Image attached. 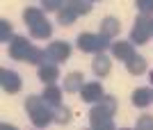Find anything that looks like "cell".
Returning a JSON list of instances; mask_svg holds the SVG:
<instances>
[{"mask_svg":"<svg viewBox=\"0 0 153 130\" xmlns=\"http://www.w3.org/2000/svg\"><path fill=\"white\" fill-rule=\"evenodd\" d=\"M151 37H153V18H151V14H142V16H137V21L133 25L130 41L142 46V44H146Z\"/></svg>","mask_w":153,"mask_h":130,"instance_id":"obj_4","label":"cell"},{"mask_svg":"<svg viewBox=\"0 0 153 130\" xmlns=\"http://www.w3.org/2000/svg\"><path fill=\"white\" fill-rule=\"evenodd\" d=\"M91 69H94V73L96 75H108L110 71H112V62H110V57H105L103 52H96V57H94V62H91Z\"/></svg>","mask_w":153,"mask_h":130,"instance_id":"obj_11","label":"cell"},{"mask_svg":"<svg viewBox=\"0 0 153 130\" xmlns=\"http://www.w3.org/2000/svg\"><path fill=\"white\" fill-rule=\"evenodd\" d=\"M32 50H34V46L27 41V37H14L9 44V57L19 59V62H27Z\"/></svg>","mask_w":153,"mask_h":130,"instance_id":"obj_5","label":"cell"},{"mask_svg":"<svg viewBox=\"0 0 153 130\" xmlns=\"http://www.w3.org/2000/svg\"><path fill=\"white\" fill-rule=\"evenodd\" d=\"M78 18V14L73 12V9H69V7L64 5L62 9L57 12V21H59V25H71V23H76Z\"/></svg>","mask_w":153,"mask_h":130,"instance_id":"obj_21","label":"cell"},{"mask_svg":"<svg viewBox=\"0 0 153 130\" xmlns=\"http://www.w3.org/2000/svg\"><path fill=\"white\" fill-rule=\"evenodd\" d=\"M130 100H133L135 107H149V105L153 103V91L149 89V87H140V89L133 91Z\"/></svg>","mask_w":153,"mask_h":130,"instance_id":"obj_10","label":"cell"},{"mask_svg":"<svg viewBox=\"0 0 153 130\" xmlns=\"http://www.w3.org/2000/svg\"><path fill=\"white\" fill-rule=\"evenodd\" d=\"M149 78H151V82H153V71H151V75H149Z\"/></svg>","mask_w":153,"mask_h":130,"instance_id":"obj_26","label":"cell"},{"mask_svg":"<svg viewBox=\"0 0 153 130\" xmlns=\"http://www.w3.org/2000/svg\"><path fill=\"white\" fill-rule=\"evenodd\" d=\"M46 55H48V59L55 62V64L66 62V59L71 57V46L66 44V41H53V44H48V48H46Z\"/></svg>","mask_w":153,"mask_h":130,"instance_id":"obj_6","label":"cell"},{"mask_svg":"<svg viewBox=\"0 0 153 130\" xmlns=\"http://www.w3.org/2000/svg\"><path fill=\"white\" fill-rule=\"evenodd\" d=\"M0 85H2V89H5L7 94H19L21 87H23V82H21V75L16 71L2 69V71H0Z\"/></svg>","mask_w":153,"mask_h":130,"instance_id":"obj_7","label":"cell"},{"mask_svg":"<svg viewBox=\"0 0 153 130\" xmlns=\"http://www.w3.org/2000/svg\"><path fill=\"white\" fill-rule=\"evenodd\" d=\"M64 5L69 7V9H73L78 16H80V14H89L91 12V0H66Z\"/></svg>","mask_w":153,"mask_h":130,"instance_id":"obj_19","label":"cell"},{"mask_svg":"<svg viewBox=\"0 0 153 130\" xmlns=\"http://www.w3.org/2000/svg\"><path fill=\"white\" fill-rule=\"evenodd\" d=\"M53 119H55V123L66 126V123H71L73 114H71V110L66 105H57V107H53Z\"/></svg>","mask_w":153,"mask_h":130,"instance_id":"obj_18","label":"cell"},{"mask_svg":"<svg viewBox=\"0 0 153 130\" xmlns=\"http://www.w3.org/2000/svg\"><path fill=\"white\" fill-rule=\"evenodd\" d=\"M78 48L82 52H103L105 48L110 46V37H105V34H94V32H82V34H78Z\"/></svg>","mask_w":153,"mask_h":130,"instance_id":"obj_3","label":"cell"},{"mask_svg":"<svg viewBox=\"0 0 153 130\" xmlns=\"http://www.w3.org/2000/svg\"><path fill=\"white\" fill-rule=\"evenodd\" d=\"M30 34L34 37V39H48V37L53 34V25H51L46 18H41L39 23L30 25Z\"/></svg>","mask_w":153,"mask_h":130,"instance_id":"obj_14","label":"cell"},{"mask_svg":"<svg viewBox=\"0 0 153 130\" xmlns=\"http://www.w3.org/2000/svg\"><path fill=\"white\" fill-rule=\"evenodd\" d=\"M135 5L142 14H153V0H135Z\"/></svg>","mask_w":153,"mask_h":130,"instance_id":"obj_25","label":"cell"},{"mask_svg":"<svg viewBox=\"0 0 153 130\" xmlns=\"http://www.w3.org/2000/svg\"><path fill=\"white\" fill-rule=\"evenodd\" d=\"M12 32H14V27H12V23L9 21H0V41H5V44H12Z\"/></svg>","mask_w":153,"mask_h":130,"instance_id":"obj_22","label":"cell"},{"mask_svg":"<svg viewBox=\"0 0 153 130\" xmlns=\"http://www.w3.org/2000/svg\"><path fill=\"white\" fill-rule=\"evenodd\" d=\"M85 85V80H82V73H69L66 78H64V91H69V94H76V91H80Z\"/></svg>","mask_w":153,"mask_h":130,"instance_id":"obj_13","label":"cell"},{"mask_svg":"<svg viewBox=\"0 0 153 130\" xmlns=\"http://www.w3.org/2000/svg\"><path fill=\"white\" fill-rule=\"evenodd\" d=\"M64 7V0H44L41 2V9L44 12H59Z\"/></svg>","mask_w":153,"mask_h":130,"instance_id":"obj_23","label":"cell"},{"mask_svg":"<svg viewBox=\"0 0 153 130\" xmlns=\"http://www.w3.org/2000/svg\"><path fill=\"white\" fill-rule=\"evenodd\" d=\"M126 69L130 75H142V73L146 71V59L142 57V55H133L130 59H126Z\"/></svg>","mask_w":153,"mask_h":130,"instance_id":"obj_16","label":"cell"},{"mask_svg":"<svg viewBox=\"0 0 153 130\" xmlns=\"http://www.w3.org/2000/svg\"><path fill=\"white\" fill-rule=\"evenodd\" d=\"M103 96H105V91H103L101 82H85L82 89H80V98L85 103H98Z\"/></svg>","mask_w":153,"mask_h":130,"instance_id":"obj_8","label":"cell"},{"mask_svg":"<svg viewBox=\"0 0 153 130\" xmlns=\"http://www.w3.org/2000/svg\"><path fill=\"white\" fill-rule=\"evenodd\" d=\"M59 78V69L55 62H44V64H39V80L44 82V85H53L55 80Z\"/></svg>","mask_w":153,"mask_h":130,"instance_id":"obj_9","label":"cell"},{"mask_svg":"<svg viewBox=\"0 0 153 130\" xmlns=\"http://www.w3.org/2000/svg\"><path fill=\"white\" fill-rule=\"evenodd\" d=\"M41 18H46V16H44V9H39V7H27L25 12H23V21H25L27 25H34Z\"/></svg>","mask_w":153,"mask_h":130,"instance_id":"obj_20","label":"cell"},{"mask_svg":"<svg viewBox=\"0 0 153 130\" xmlns=\"http://www.w3.org/2000/svg\"><path fill=\"white\" fill-rule=\"evenodd\" d=\"M25 110H27V114H30V119H32V123L37 126V128H46L48 123H53V121H55V119H53L51 105L44 100V96H27Z\"/></svg>","mask_w":153,"mask_h":130,"instance_id":"obj_2","label":"cell"},{"mask_svg":"<svg viewBox=\"0 0 153 130\" xmlns=\"http://www.w3.org/2000/svg\"><path fill=\"white\" fill-rule=\"evenodd\" d=\"M117 105H119V103H117L114 96H103L101 100L89 110L91 128H96V130H112V128H114L112 117H114V112H117Z\"/></svg>","mask_w":153,"mask_h":130,"instance_id":"obj_1","label":"cell"},{"mask_svg":"<svg viewBox=\"0 0 153 130\" xmlns=\"http://www.w3.org/2000/svg\"><path fill=\"white\" fill-rule=\"evenodd\" d=\"M119 30H121V23L114 18V16H105V18L101 21V34H105V37H117L119 34Z\"/></svg>","mask_w":153,"mask_h":130,"instance_id":"obj_15","label":"cell"},{"mask_svg":"<svg viewBox=\"0 0 153 130\" xmlns=\"http://www.w3.org/2000/svg\"><path fill=\"white\" fill-rule=\"evenodd\" d=\"M137 130H153V117L151 114H142L137 119Z\"/></svg>","mask_w":153,"mask_h":130,"instance_id":"obj_24","label":"cell"},{"mask_svg":"<svg viewBox=\"0 0 153 130\" xmlns=\"http://www.w3.org/2000/svg\"><path fill=\"white\" fill-rule=\"evenodd\" d=\"M112 55L119 59H130L135 55V48H133V41H117V44H112Z\"/></svg>","mask_w":153,"mask_h":130,"instance_id":"obj_12","label":"cell"},{"mask_svg":"<svg viewBox=\"0 0 153 130\" xmlns=\"http://www.w3.org/2000/svg\"><path fill=\"white\" fill-rule=\"evenodd\" d=\"M44 96V100L51 107H57V105H62V89L59 87H55V85H46V91L41 94Z\"/></svg>","mask_w":153,"mask_h":130,"instance_id":"obj_17","label":"cell"}]
</instances>
